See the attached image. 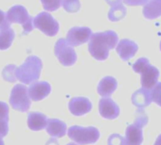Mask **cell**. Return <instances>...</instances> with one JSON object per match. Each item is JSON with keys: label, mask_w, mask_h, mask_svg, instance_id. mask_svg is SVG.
I'll return each instance as SVG.
<instances>
[{"label": "cell", "mask_w": 161, "mask_h": 145, "mask_svg": "<svg viewBox=\"0 0 161 145\" xmlns=\"http://www.w3.org/2000/svg\"><path fill=\"white\" fill-rule=\"evenodd\" d=\"M0 145H5V143H4V141H3L2 138H0Z\"/></svg>", "instance_id": "836d02e7"}, {"label": "cell", "mask_w": 161, "mask_h": 145, "mask_svg": "<svg viewBox=\"0 0 161 145\" xmlns=\"http://www.w3.org/2000/svg\"><path fill=\"white\" fill-rule=\"evenodd\" d=\"M126 15V8L122 4L111 7L108 12V18L112 22H118L123 19Z\"/></svg>", "instance_id": "44dd1931"}, {"label": "cell", "mask_w": 161, "mask_h": 145, "mask_svg": "<svg viewBox=\"0 0 161 145\" xmlns=\"http://www.w3.org/2000/svg\"><path fill=\"white\" fill-rule=\"evenodd\" d=\"M69 111L75 116H83L92 109V104L86 97H73L68 103Z\"/></svg>", "instance_id": "30bf717a"}, {"label": "cell", "mask_w": 161, "mask_h": 145, "mask_svg": "<svg viewBox=\"0 0 161 145\" xmlns=\"http://www.w3.org/2000/svg\"><path fill=\"white\" fill-rule=\"evenodd\" d=\"M133 70L141 75V85L143 89L151 91L156 85L159 78V71L156 67L150 64L148 58H138L133 64Z\"/></svg>", "instance_id": "3957f363"}, {"label": "cell", "mask_w": 161, "mask_h": 145, "mask_svg": "<svg viewBox=\"0 0 161 145\" xmlns=\"http://www.w3.org/2000/svg\"><path fill=\"white\" fill-rule=\"evenodd\" d=\"M42 67V60L38 57L30 56L21 66L16 67L15 78L23 84H31L39 79Z\"/></svg>", "instance_id": "7a4b0ae2"}, {"label": "cell", "mask_w": 161, "mask_h": 145, "mask_svg": "<svg viewBox=\"0 0 161 145\" xmlns=\"http://www.w3.org/2000/svg\"><path fill=\"white\" fill-rule=\"evenodd\" d=\"M105 1L107 2V4H109L111 7L113 6H117L119 4H121L122 0H105Z\"/></svg>", "instance_id": "1f68e13d"}, {"label": "cell", "mask_w": 161, "mask_h": 145, "mask_svg": "<svg viewBox=\"0 0 161 145\" xmlns=\"http://www.w3.org/2000/svg\"><path fill=\"white\" fill-rule=\"evenodd\" d=\"M54 53L60 63L64 66H72L77 61L74 49L67 44L65 39H59L54 47Z\"/></svg>", "instance_id": "ba28073f"}, {"label": "cell", "mask_w": 161, "mask_h": 145, "mask_svg": "<svg viewBox=\"0 0 161 145\" xmlns=\"http://www.w3.org/2000/svg\"><path fill=\"white\" fill-rule=\"evenodd\" d=\"M124 138L119 134H113L108 138V145H123Z\"/></svg>", "instance_id": "4316f807"}, {"label": "cell", "mask_w": 161, "mask_h": 145, "mask_svg": "<svg viewBox=\"0 0 161 145\" xmlns=\"http://www.w3.org/2000/svg\"><path fill=\"white\" fill-rule=\"evenodd\" d=\"M14 36V31L11 28L0 30V50L8 49L12 45Z\"/></svg>", "instance_id": "ffe728a7"}, {"label": "cell", "mask_w": 161, "mask_h": 145, "mask_svg": "<svg viewBox=\"0 0 161 145\" xmlns=\"http://www.w3.org/2000/svg\"><path fill=\"white\" fill-rule=\"evenodd\" d=\"M118 82L112 77L103 78L98 85V93L103 97H109L117 90Z\"/></svg>", "instance_id": "2e32d148"}, {"label": "cell", "mask_w": 161, "mask_h": 145, "mask_svg": "<svg viewBox=\"0 0 161 145\" xmlns=\"http://www.w3.org/2000/svg\"><path fill=\"white\" fill-rule=\"evenodd\" d=\"M143 15L146 19L153 20L161 16V0H149L143 8Z\"/></svg>", "instance_id": "d6986e66"}, {"label": "cell", "mask_w": 161, "mask_h": 145, "mask_svg": "<svg viewBox=\"0 0 161 145\" xmlns=\"http://www.w3.org/2000/svg\"><path fill=\"white\" fill-rule=\"evenodd\" d=\"M9 121L7 120H3L0 119V138H4L7 136L8 132H9V124H8Z\"/></svg>", "instance_id": "f546056e"}, {"label": "cell", "mask_w": 161, "mask_h": 145, "mask_svg": "<svg viewBox=\"0 0 161 145\" xmlns=\"http://www.w3.org/2000/svg\"><path fill=\"white\" fill-rule=\"evenodd\" d=\"M10 28H11V23L8 21L6 13L0 10V30L7 29Z\"/></svg>", "instance_id": "83f0119b"}, {"label": "cell", "mask_w": 161, "mask_h": 145, "mask_svg": "<svg viewBox=\"0 0 161 145\" xmlns=\"http://www.w3.org/2000/svg\"><path fill=\"white\" fill-rule=\"evenodd\" d=\"M33 27L49 37L55 36L59 31V23L48 12H40L33 18Z\"/></svg>", "instance_id": "52a82bcc"}, {"label": "cell", "mask_w": 161, "mask_h": 145, "mask_svg": "<svg viewBox=\"0 0 161 145\" xmlns=\"http://www.w3.org/2000/svg\"><path fill=\"white\" fill-rule=\"evenodd\" d=\"M62 5L67 12H77L80 8L79 0H62Z\"/></svg>", "instance_id": "7402d4cb"}, {"label": "cell", "mask_w": 161, "mask_h": 145, "mask_svg": "<svg viewBox=\"0 0 161 145\" xmlns=\"http://www.w3.org/2000/svg\"><path fill=\"white\" fill-rule=\"evenodd\" d=\"M46 130L53 138H62L66 134V124L58 119H47Z\"/></svg>", "instance_id": "9a60e30c"}, {"label": "cell", "mask_w": 161, "mask_h": 145, "mask_svg": "<svg viewBox=\"0 0 161 145\" xmlns=\"http://www.w3.org/2000/svg\"><path fill=\"white\" fill-rule=\"evenodd\" d=\"M116 50L120 58L124 61H127L136 55L138 50V46L135 42L128 39H123L119 42Z\"/></svg>", "instance_id": "4fadbf2b"}, {"label": "cell", "mask_w": 161, "mask_h": 145, "mask_svg": "<svg viewBox=\"0 0 161 145\" xmlns=\"http://www.w3.org/2000/svg\"><path fill=\"white\" fill-rule=\"evenodd\" d=\"M160 50H161V42H160Z\"/></svg>", "instance_id": "d590c367"}, {"label": "cell", "mask_w": 161, "mask_h": 145, "mask_svg": "<svg viewBox=\"0 0 161 145\" xmlns=\"http://www.w3.org/2000/svg\"><path fill=\"white\" fill-rule=\"evenodd\" d=\"M47 118L40 112H31L28 115V126L32 131H40L47 126Z\"/></svg>", "instance_id": "e0dca14e"}, {"label": "cell", "mask_w": 161, "mask_h": 145, "mask_svg": "<svg viewBox=\"0 0 161 145\" xmlns=\"http://www.w3.org/2000/svg\"><path fill=\"white\" fill-rule=\"evenodd\" d=\"M118 34L113 30L92 33L88 43V50L91 56L97 60H105L109 51L118 44Z\"/></svg>", "instance_id": "6da1fadb"}, {"label": "cell", "mask_w": 161, "mask_h": 145, "mask_svg": "<svg viewBox=\"0 0 161 145\" xmlns=\"http://www.w3.org/2000/svg\"><path fill=\"white\" fill-rule=\"evenodd\" d=\"M132 102L138 108H143L148 107L152 103L150 91L145 90L143 88L137 90L132 95Z\"/></svg>", "instance_id": "ac0fdd59"}, {"label": "cell", "mask_w": 161, "mask_h": 145, "mask_svg": "<svg viewBox=\"0 0 161 145\" xmlns=\"http://www.w3.org/2000/svg\"><path fill=\"white\" fill-rule=\"evenodd\" d=\"M8 21L13 24H20L23 27V35H26L33 30V17L31 16L27 9L21 5H15L12 7L6 13Z\"/></svg>", "instance_id": "5b68a950"}, {"label": "cell", "mask_w": 161, "mask_h": 145, "mask_svg": "<svg viewBox=\"0 0 161 145\" xmlns=\"http://www.w3.org/2000/svg\"><path fill=\"white\" fill-rule=\"evenodd\" d=\"M0 119L9 121V106L4 102H0Z\"/></svg>", "instance_id": "f1b7e54d"}, {"label": "cell", "mask_w": 161, "mask_h": 145, "mask_svg": "<svg viewBox=\"0 0 161 145\" xmlns=\"http://www.w3.org/2000/svg\"><path fill=\"white\" fill-rule=\"evenodd\" d=\"M147 122H148L147 115L145 114V112H144V110L142 108H139L136 113V121H135V122L133 124L142 128L147 124Z\"/></svg>", "instance_id": "484cf974"}, {"label": "cell", "mask_w": 161, "mask_h": 145, "mask_svg": "<svg viewBox=\"0 0 161 145\" xmlns=\"http://www.w3.org/2000/svg\"><path fill=\"white\" fill-rule=\"evenodd\" d=\"M66 145H78V144H76V143H74V142H70V143H68V144H66Z\"/></svg>", "instance_id": "e575fe53"}, {"label": "cell", "mask_w": 161, "mask_h": 145, "mask_svg": "<svg viewBox=\"0 0 161 145\" xmlns=\"http://www.w3.org/2000/svg\"><path fill=\"white\" fill-rule=\"evenodd\" d=\"M154 145H161V135H159L154 142Z\"/></svg>", "instance_id": "d6a6232c"}, {"label": "cell", "mask_w": 161, "mask_h": 145, "mask_svg": "<svg viewBox=\"0 0 161 145\" xmlns=\"http://www.w3.org/2000/svg\"><path fill=\"white\" fill-rule=\"evenodd\" d=\"M15 70H16V66L15 65H8L4 68L3 70V78L6 81L9 82H15L16 78H15Z\"/></svg>", "instance_id": "603a6c76"}, {"label": "cell", "mask_w": 161, "mask_h": 145, "mask_svg": "<svg viewBox=\"0 0 161 145\" xmlns=\"http://www.w3.org/2000/svg\"><path fill=\"white\" fill-rule=\"evenodd\" d=\"M31 101L29 96L28 88L22 84H16L11 92L10 105L15 110L26 112L30 109Z\"/></svg>", "instance_id": "8992f818"}, {"label": "cell", "mask_w": 161, "mask_h": 145, "mask_svg": "<svg viewBox=\"0 0 161 145\" xmlns=\"http://www.w3.org/2000/svg\"><path fill=\"white\" fill-rule=\"evenodd\" d=\"M92 31L89 28L74 27L70 28L66 34V42L70 46H79L90 40Z\"/></svg>", "instance_id": "9c48e42d"}, {"label": "cell", "mask_w": 161, "mask_h": 145, "mask_svg": "<svg viewBox=\"0 0 161 145\" xmlns=\"http://www.w3.org/2000/svg\"><path fill=\"white\" fill-rule=\"evenodd\" d=\"M122 1L128 6H145L149 0H122Z\"/></svg>", "instance_id": "4dcf8cb0"}, {"label": "cell", "mask_w": 161, "mask_h": 145, "mask_svg": "<svg viewBox=\"0 0 161 145\" xmlns=\"http://www.w3.org/2000/svg\"><path fill=\"white\" fill-rule=\"evenodd\" d=\"M41 3L45 11L54 12V11H57L61 7L62 0H41Z\"/></svg>", "instance_id": "cb8c5ba5"}, {"label": "cell", "mask_w": 161, "mask_h": 145, "mask_svg": "<svg viewBox=\"0 0 161 145\" xmlns=\"http://www.w3.org/2000/svg\"><path fill=\"white\" fill-rule=\"evenodd\" d=\"M99 111L102 117L108 120H114L119 115V106L109 97L102 98L100 100Z\"/></svg>", "instance_id": "8fae6325"}, {"label": "cell", "mask_w": 161, "mask_h": 145, "mask_svg": "<svg viewBox=\"0 0 161 145\" xmlns=\"http://www.w3.org/2000/svg\"><path fill=\"white\" fill-rule=\"evenodd\" d=\"M150 93L152 101L161 107V82L156 83V85L150 91Z\"/></svg>", "instance_id": "d4e9b609"}, {"label": "cell", "mask_w": 161, "mask_h": 145, "mask_svg": "<svg viewBox=\"0 0 161 145\" xmlns=\"http://www.w3.org/2000/svg\"><path fill=\"white\" fill-rule=\"evenodd\" d=\"M67 135L70 139L74 140L79 145L93 144L100 138V131L94 126L82 127L74 125L68 129Z\"/></svg>", "instance_id": "277c9868"}, {"label": "cell", "mask_w": 161, "mask_h": 145, "mask_svg": "<svg viewBox=\"0 0 161 145\" xmlns=\"http://www.w3.org/2000/svg\"><path fill=\"white\" fill-rule=\"evenodd\" d=\"M142 140H143L142 128L135 124L128 125L125 131L123 145H140Z\"/></svg>", "instance_id": "5bb4252c"}, {"label": "cell", "mask_w": 161, "mask_h": 145, "mask_svg": "<svg viewBox=\"0 0 161 145\" xmlns=\"http://www.w3.org/2000/svg\"><path fill=\"white\" fill-rule=\"evenodd\" d=\"M51 92V86L46 81L33 82L31 84L28 92L32 101H40L46 98Z\"/></svg>", "instance_id": "7c38bea8"}]
</instances>
